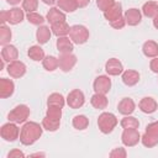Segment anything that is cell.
Segmentation results:
<instances>
[{"label":"cell","mask_w":158,"mask_h":158,"mask_svg":"<svg viewBox=\"0 0 158 158\" xmlns=\"http://www.w3.org/2000/svg\"><path fill=\"white\" fill-rule=\"evenodd\" d=\"M27 54H28V57H30L32 60H35V62L43 60V58L46 57V56H44V51H43L40 46H32V47H30L28 51H27Z\"/></svg>","instance_id":"obj_29"},{"label":"cell","mask_w":158,"mask_h":158,"mask_svg":"<svg viewBox=\"0 0 158 158\" xmlns=\"http://www.w3.org/2000/svg\"><path fill=\"white\" fill-rule=\"evenodd\" d=\"M110 25H111V27H114V28H116V30H121V28H123L125 25H126L125 16H121V17H118L117 20L110 22Z\"/></svg>","instance_id":"obj_41"},{"label":"cell","mask_w":158,"mask_h":158,"mask_svg":"<svg viewBox=\"0 0 158 158\" xmlns=\"http://www.w3.org/2000/svg\"><path fill=\"white\" fill-rule=\"evenodd\" d=\"M57 5L60 10L65 12H74L78 9V4L75 0H58Z\"/></svg>","instance_id":"obj_32"},{"label":"cell","mask_w":158,"mask_h":158,"mask_svg":"<svg viewBox=\"0 0 158 158\" xmlns=\"http://www.w3.org/2000/svg\"><path fill=\"white\" fill-rule=\"evenodd\" d=\"M141 142L147 148H152L158 144V121L151 122L146 127V131L141 137Z\"/></svg>","instance_id":"obj_2"},{"label":"cell","mask_w":158,"mask_h":158,"mask_svg":"<svg viewBox=\"0 0 158 158\" xmlns=\"http://www.w3.org/2000/svg\"><path fill=\"white\" fill-rule=\"evenodd\" d=\"M57 49L60 53H72V51L74 49L73 41L69 40L67 36L58 37V40H57Z\"/></svg>","instance_id":"obj_23"},{"label":"cell","mask_w":158,"mask_h":158,"mask_svg":"<svg viewBox=\"0 0 158 158\" xmlns=\"http://www.w3.org/2000/svg\"><path fill=\"white\" fill-rule=\"evenodd\" d=\"M121 141L127 147H133L141 141V135L137 128H123Z\"/></svg>","instance_id":"obj_7"},{"label":"cell","mask_w":158,"mask_h":158,"mask_svg":"<svg viewBox=\"0 0 158 158\" xmlns=\"http://www.w3.org/2000/svg\"><path fill=\"white\" fill-rule=\"evenodd\" d=\"M30 112H31L30 111V107L27 105L21 104V105H17L15 109H12L9 112L7 118H9V121L15 122V123H23L28 118Z\"/></svg>","instance_id":"obj_4"},{"label":"cell","mask_w":158,"mask_h":158,"mask_svg":"<svg viewBox=\"0 0 158 158\" xmlns=\"http://www.w3.org/2000/svg\"><path fill=\"white\" fill-rule=\"evenodd\" d=\"M59 125H60V120H57V118H52L49 116H44V118L42 120V127L46 130V131H49V132H54L59 128Z\"/></svg>","instance_id":"obj_28"},{"label":"cell","mask_w":158,"mask_h":158,"mask_svg":"<svg viewBox=\"0 0 158 158\" xmlns=\"http://www.w3.org/2000/svg\"><path fill=\"white\" fill-rule=\"evenodd\" d=\"M153 26H154V27L158 30V14H157V15L153 17Z\"/></svg>","instance_id":"obj_46"},{"label":"cell","mask_w":158,"mask_h":158,"mask_svg":"<svg viewBox=\"0 0 158 158\" xmlns=\"http://www.w3.org/2000/svg\"><path fill=\"white\" fill-rule=\"evenodd\" d=\"M19 57V51L15 46L12 44H5L1 49V58L4 62H12V60H16Z\"/></svg>","instance_id":"obj_16"},{"label":"cell","mask_w":158,"mask_h":158,"mask_svg":"<svg viewBox=\"0 0 158 158\" xmlns=\"http://www.w3.org/2000/svg\"><path fill=\"white\" fill-rule=\"evenodd\" d=\"M46 19L51 25H53L60 21H65V14L62 10H59V7H51L49 11L47 12Z\"/></svg>","instance_id":"obj_20"},{"label":"cell","mask_w":158,"mask_h":158,"mask_svg":"<svg viewBox=\"0 0 158 158\" xmlns=\"http://www.w3.org/2000/svg\"><path fill=\"white\" fill-rule=\"evenodd\" d=\"M7 73L11 78H21L26 73V65L21 60H12L7 65Z\"/></svg>","instance_id":"obj_11"},{"label":"cell","mask_w":158,"mask_h":158,"mask_svg":"<svg viewBox=\"0 0 158 158\" xmlns=\"http://www.w3.org/2000/svg\"><path fill=\"white\" fill-rule=\"evenodd\" d=\"M0 21H1V25H5V22H7V11H1Z\"/></svg>","instance_id":"obj_44"},{"label":"cell","mask_w":158,"mask_h":158,"mask_svg":"<svg viewBox=\"0 0 158 158\" xmlns=\"http://www.w3.org/2000/svg\"><path fill=\"white\" fill-rule=\"evenodd\" d=\"M111 158H126L127 157V152H126V149L125 148H121V147H118V148H115V149H112L111 152H110V154H109Z\"/></svg>","instance_id":"obj_40"},{"label":"cell","mask_w":158,"mask_h":158,"mask_svg":"<svg viewBox=\"0 0 158 158\" xmlns=\"http://www.w3.org/2000/svg\"><path fill=\"white\" fill-rule=\"evenodd\" d=\"M46 115L49 116V117H52V118L60 120V117H62V107H58V106H48Z\"/></svg>","instance_id":"obj_38"},{"label":"cell","mask_w":158,"mask_h":158,"mask_svg":"<svg viewBox=\"0 0 158 158\" xmlns=\"http://www.w3.org/2000/svg\"><path fill=\"white\" fill-rule=\"evenodd\" d=\"M58 64L62 72H69L77 64V57L73 53H62L58 58Z\"/></svg>","instance_id":"obj_9"},{"label":"cell","mask_w":158,"mask_h":158,"mask_svg":"<svg viewBox=\"0 0 158 158\" xmlns=\"http://www.w3.org/2000/svg\"><path fill=\"white\" fill-rule=\"evenodd\" d=\"M114 4H115V0H96V5H98L99 10H101L102 12L109 10Z\"/></svg>","instance_id":"obj_39"},{"label":"cell","mask_w":158,"mask_h":158,"mask_svg":"<svg viewBox=\"0 0 158 158\" xmlns=\"http://www.w3.org/2000/svg\"><path fill=\"white\" fill-rule=\"evenodd\" d=\"M51 30H52V33L56 35L57 37H63V36L69 35L70 27L65 21H60V22L51 25Z\"/></svg>","instance_id":"obj_24"},{"label":"cell","mask_w":158,"mask_h":158,"mask_svg":"<svg viewBox=\"0 0 158 158\" xmlns=\"http://www.w3.org/2000/svg\"><path fill=\"white\" fill-rule=\"evenodd\" d=\"M0 135L1 137L7 141V142H14L20 137V128L16 126L15 122H7L1 126L0 128Z\"/></svg>","instance_id":"obj_6"},{"label":"cell","mask_w":158,"mask_h":158,"mask_svg":"<svg viewBox=\"0 0 158 158\" xmlns=\"http://www.w3.org/2000/svg\"><path fill=\"white\" fill-rule=\"evenodd\" d=\"M142 52L148 58H154L158 56V43L154 41H146L142 46Z\"/></svg>","instance_id":"obj_26"},{"label":"cell","mask_w":158,"mask_h":158,"mask_svg":"<svg viewBox=\"0 0 158 158\" xmlns=\"http://www.w3.org/2000/svg\"><path fill=\"white\" fill-rule=\"evenodd\" d=\"M11 36H12V33H11L10 27H7L6 25H1L0 26V43L2 46L7 44L11 40Z\"/></svg>","instance_id":"obj_35"},{"label":"cell","mask_w":158,"mask_h":158,"mask_svg":"<svg viewBox=\"0 0 158 158\" xmlns=\"http://www.w3.org/2000/svg\"><path fill=\"white\" fill-rule=\"evenodd\" d=\"M120 125H121L122 128H138V127H139L138 120H137L136 117H133V116H130V115H126V116L121 120Z\"/></svg>","instance_id":"obj_34"},{"label":"cell","mask_w":158,"mask_h":158,"mask_svg":"<svg viewBox=\"0 0 158 158\" xmlns=\"http://www.w3.org/2000/svg\"><path fill=\"white\" fill-rule=\"evenodd\" d=\"M69 37L75 44H83L89 40V30L83 25H74L70 27Z\"/></svg>","instance_id":"obj_5"},{"label":"cell","mask_w":158,"mask_h":158,"mask_svg":"<svg viewBox=\"0 0 158 158\" xmlns=\"http://www.w3.org/2000/svg\"><path fill=\"white\" fill-rule=\"evenodd\" d=\"M94 90L95 93H99V94H107L111 89V80L109 77L106 75H99L95 78L94 80Z\"/></svg>","instance_id":"obj_10"},{"label":"cell","mask_w":158,"mask_h":158,"mask_svg":"<svg viewBox=\"0 0 158 158\" xmlns=\"http://www.w3.org/2000/svg\"><path fill=\"white\" fill-rule=\"evenodd\" d=\"M117 117L111 114V112H102L99 115L98 117V126H99V130L105 133V135H109L114 131V128L117 126Z\"/></svg>","instance_id":"obj_3"},{"label":"cell","mask_w":158,"mask_h":158,"mask_svg":"<svg viewBox=\"0 0 158 158\" xmlns=\"http://www.w3.org/2000/svg\"><path fill=\"white\" fill-rule=\"evenodd\" d=\"M142 14L146 17L153 19L158 14V2H156V1H147V2H144L143 6H142Z\"/></svg>","instance_id":"obj_27"},{"label":"cell","mask_w":158,"mask_h":158,"mask_svg":"<svg viewBox=\"0 0 158 158\" xmlns=\"http://www.w3.org/2000/svg\"><path fill=\"white\" fill-rule=\"evenodd\" d=\"M84 102H85V96L83 91L79 89L72 90L67 96V104L69 105L70 109H79L84 105Z\"/></svg>","instance_id":"obj_8"},{"label":"cell","mask_w":158,"mask_h":158,"mask_svg":"<svg viewBox=\"0 0 158 158\" xmlns=\"http://www.w3.org/2000/svg\"><path fill=\"white\" fill-rule=\"evenodd\" d=\"M90 104L93 105V107H95L98 110H104V109H106L109 101H107V98L105 96V94L95 93L90 99Z\"/></svg>","instance_id":"obj_25"},{"label":"cell","mask_w":158,"mask_h":158,"mask_svg":"<svg viewBox=\"0 0 158 158\" xmlns=\"http://www.w3.org/2000/svg\"><path fill=\"white\" fill-rule=\"evenodd\" d=\"M105 70L109 75H118L123 72V65L117 58H110L105 63Z\"/></svg>","instance_id":"obj_12"},{"label":"cell","mask_w":158,"mask_h":158,"mask_svg":"<svg viewBox=\"0 0 158 158\" xmlns=\"http://www.w3.org/2000/svg\"><path fill=\"white\" fill-rule=\"evenodd\" d=\"M138 107H139V110H141L142 112H144V114H153V112L158 109V104H157V101H156L153 98L146 96V98H143V99L138 102Z\"/></svg>","instance_id":"obj_14"},{"label":"cell","mask_w":158,"mask_h":158,"mask_svg":"<svg viewBox=\"0 0 158 158\" xmlns=\"http://www.w3.org/2000/svg\"><path fill=\"white\" fill-rule=\"evenodd\" d=\"M104 16L109 22H112V21L117 20L118 17H121L122 16V6H121V4L120 2H115L109 10H106L104 12Z\"/></svg>","instance_id":"obj_18"},{"label":"cell","mask_w":158,"mask_h":158,"mask_svg":"<svg viewBox=\"0 0 158 158\" xmlns=\"http://www.w3.org/2000/svg\"><path fill=\"white\" fill-rule=\"evenodd\" d=\"M22 158V157H25V154H23V152H21L20 149H12V151H10L9 152V154H7V158Z\"/></svg>","instance_id":"obj_42"},{"label":"cell","mask_w":158,"mask_h":158,"mask_svg":"<svg viewBox=\"0 0 158 158\" xmlns=\"http://www.w3.org/2000/svg\"><path fill=\"white\" fill-rule=\"evenodd\" d=\"M75 1L78 4V7H85L90 2V0H75Z\"/></svg>","instance_id":"obj_45"},{"label":"cell","mask_w":158,"mask_h":158,"mask_svg":"<svg viewBox=\"0 0 158 158\" xmlns=\"http://www.w3.org/2000/svg\"><path fill=\"white\" fill-rule=\"evenodd\" d=\"M42 131L43 127L40 126V123L33 121L26 122L20 131V142L23 146H32L40 139V137L42 136Z\"/></svg>","instance_id":"obj_1"},{"label":"cell","mask_w":158,"mask_h":158,"mask_svg":"<svg viewBox=\"0 0 158 158\" xmlns=\"http://www.w3.org/2000/svg\"><path fill=\"white\" fill-rule=\"evenodd\" d=\"M6 1H7V4H10V5H17V4H20L21 0H6Z\"/></svg>","instance_id":"obj_48"},{"label":"cell","mask_w":158,"mask_h":158,"mask_svg":"<svg viewBox=\"0 0 158 158\" xmlns=\"http://www.w3.org/2000/svg\"><path fill=\"white\" fill-rule=\"evenodd\" d=\"M125 20H126V23L127 25H130V26H137L141 22V20H142V14L136 7L128 9L125 12Z\"/></svg>","instance_id":"obj_15"},{"label":"cell","mask_w":158,"mask_h":158,"mask_svg":"<svg viewBox=\"0 0 158 158\" xmlns=\"http://www.w3.org/2000/svg\"><path fill=\"white\" fill-rule=\"evenodd\" d=\"M42 64H43V68L48 72H53L59 67L58 58H56L54 56H46L42 60Z\"/></svg>","instance_id":"obj_33"},{"label":"cell","mask_w":158,"mask_h":158,"mask_svg":"<svg viewBox=\"0 0 158 158\" xmlns=\"http://www.w3.org/2000/svg\"><path fill=\"white\" fill-rule=\"evenodd\" d=\"M38 7V0H22V9L27 12H33Z\"/></svg>","instance_id":"obj_37"},{"label":"cell","mask_w":158,"mask_h":158,"mask_svg":"<svg viewBox=\"0 0 158 158\" xmlns=\"http://www.w3.org/2000/svg\"><path fill=\"white\" fill-rule=\"evenodd\" d=\"M149 68H151V70H152L153 73H157V74H158V56L154 57V58L151 60Z\"/></svg>","instance_id":"obj_43"},{"label":"cell","mask_w":158,"mask_h":158,"mask_svg":"<svg viewBox=\"0 0 158 158\" xmlns=\"http://www.w3.org/2000/svg\"><path fill=\"white\" fill-rule=\"evenodd\" d=\"M15 91V84L11 79L1 78L0 79V98L6 99L10 98Z\"/></svg>","instance_id":"obj_13"},{"label":"cell","mask_w":158,"mask_h":158,"mask_svg":"<svg viewBox=\"0 0 158 158\" xmlns=\"http://www.w3.org/2000/svg\"><path fill=\"white\" fill-rule=\"evenodd\" d=\"M122 81L127 86H133L139 81V73L132 69L122 72Z\"/></svg>","instance_id":"obj_21"},{"label":"cell","mask_w":158,"mask_h":158,"mask_svg":"<svg viewBox=\"0 0 158 158\" xmlns=\"http://www.w3.org/2000/svg\"><path fill=\"white\" fill-rule=\"evenodd\" d=\"M51 36H52V30L48 27V26H40L38 28H37V31H36V40H37V42L40 43V44H44V43H47L48 41H49V38H51Z\"/></svg>","instance_id":"obj_22"},{"label":"cell","mask_w":158,"mask_h":158,"mask_svg":"<svg viewBox=\"0 0 158 158\" xmlns=\"http://www.w3.org/2000/svg\"><path fill=\"white\" fill-rule=\"evenodd\" d=\"M44 4H47V5H54L58 0H42Z\"/></svg>","instance_id":"obj_47"},{"label":"cell","mask_w":158,"mask_h":158,"mask_svg":"<svg viewBox=\"0 0 158 158\" xmlns=\"http://www.w3.org/2000/svg\"><path fill=\"white\" fill-rule=\"evenodd\" d=\"M72 123H73L74 128H77L79 131H83L89 126V118L85 115H77V116L73 117Z\"/></svg>","instance_id":"obj_31"},{"label":"cell","mask_w":158,"mask_h":158,"mask_svg":"<svg viewBox=\"0 0 158 158\" xmlns=\"http://www.w3.org/2000/svg\"><path fill=\"white\" fill-rule=\"evenodd\" d=\"M64 104H65V100H64L63 95L59 93H53L47 99V106H58V107L63 109Z\"/></svg>","instance_id":"obj_30"},{"label":"cell","mask_w":158,"mask_h":158,"mask_svg":"<svg viewBox=\"0 0 158 158\" xmlns=\"http://www.w3.org/2000/svg\"><path fill=\"white\" fill-rule=\"evenodd\" d=\"M27 21L32 25H36V26H42V23L44 22V17L40 14H37L36 11L33 12H28L27 14Z\"/></svg>","instance_id":"obj_36"},{"label":"cell","mask_w":158,"mask_h":158,"mask_svg":"<svg viewBox=\"0 0 158 158\" xmlns=\"http://www.w3.org/2000/svg\"><path fill=\"white\" fill-rule=\"evenodd\" d=\"M135 107H136V105H135V101L131 99V98H123L120 102H118V105H117V110H118V112L120 114H122V115H131L133 111H135Z\"/></svg>","instance_id":"obj_17"},{"label":"cell","mask_w":158,"mask_h":158,"mask_svg":"<svg viewBox=\"0 0 158 158\" xmlns=\"http://www.w3.org/2000/svg\"><path fill=\"white\" fill-rule=\"evenodd\" d=\"M23 9H20V7H12L7 11V22L11 23V25H17L20 23L23 17H25V14H23Z\"/></svg>","instance_id":"obj_19"},{"label":"cell","mask_w":158,"mask_h":158,"mask_svg":"<svg viewBox=\"0 0 158 158\" xmlns=\"http://www.w3.org/2000/svg\"><path fill=\"white\" fill-rule=\"evenodd\" d=\"M31 156H32V157H35V156H41V157H43L44 154H43V153H35V154H31Z\"/></svg>","instance_id":"obj_49"}]
</instances>
